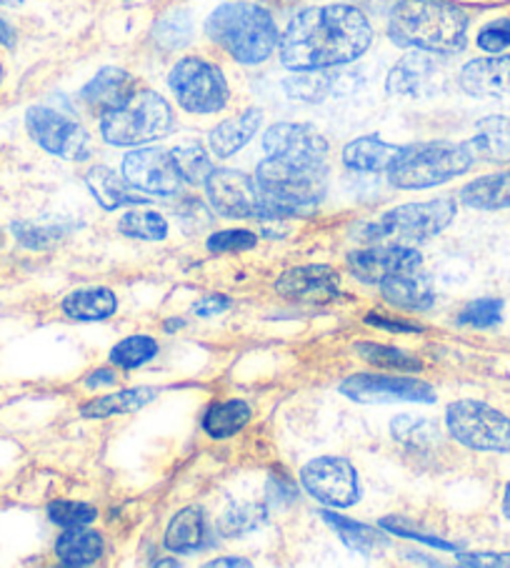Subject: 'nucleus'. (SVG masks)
I'll return each mask as SVG.
<instances>
[{
    "mask_svg": "<svg viewBox=\"0 0 510 568\" xmlns=\"http://www.w3.org/2000/svg\"><path fill=\"white\" fill-rule=\"evenodd\" d=\"M373 28L353 6H316L300 11L280 38V63L290 71H326L368 51Z\"/></svg>",
    "mask_w": 510,
    "mask_h": 568,
    "instance_id": "1",
    "label": "nucleus"
},
{
    "mask_svg": "<svg viewBox=\"0 0 510 568\" xmlns=\"http://www.w3.org/2000/svg\"><path fill=\"white\" fill-rule=\"evenodd\" d=\"M388 36L398 48L456 55L468 41V13L450 0H400Z\"/></svg>",
    "mask_w": 510,
    "mask_h": 568,
    "instance_id": "2",
    "label": "nucleus"
},
{
    "mask_svg": "<svg viewBox=\"0 0 510 568\" xmlns=\"http://www.w3.org/2000/svg\"><path fill=\"white\" fill-rule=\"evenodd\" d=\"M255 183L266 201L263 219H286L298 211H308L323 199L328 185V163L268 155L258 163Z\"/></svg>",
    "mask_w": 510,
    "mask_h": 568,
    "instance_id": "3",
    "label": "nucleus"
},
{
    "mask_svg": "<svg viewBox=\"0 0 510 568\" xmlns=\"http://www.w3.org/2000/svg\"><path fill=\"white\" fill-rule=\"evenodd\" d=\"M205 36L243 65L266 63L280 45L276 21L255 3H223L205 21Z\"/></svg>",
    "mask_w": 510,
    "mask_h": 568,
    "instance_id": "4",
    "label": "nucleus"
},
{
    "mask_svg": "<svg viewBox=\"0 0 510 568\" xmlns=\"http://www.w3.org/2000/svg\"><path fill=\"white\" fill-rule=\"evenodd\" d=\"M476 163L468 143H416L406 145L398 161L390 165L388 179L396 189L420 191L434 189L456 175H463Z\"/></svg>",
    "mask_w": 510,
    "mask_h": 568,
    "instance_id": "5",
    "label": "nucleus"
},
{
    "mask_svg": "<svg viewBox=\"0 0 510 568\" xmlns=\"http://www.w3.org/2000/svg\"><path fill=\"white\" fill-rule=\"evenodd\" d=\"M171 129L173 108L155 91H139L123 108L101 115V135L111 145H143L165 139Z\"/></svg>",
    "mask_w": 510,
    "mask_h": 568,
    "instance_id": "6",
    "label": "nucleus"
},
{
    "mask_svg": "<svg viewBox=\"0 0 510 568\" xmlns=\"http://www.w3.org/2000/svg\"><path fill=\"white\" fill-rule=\"evenodd\" d=\"M456 219V201L453 199H436L426 203H408L398 209L382 213L376 223H368L360 231V241L376 243L380 239H394L396 243L428 241L446 231L450 221Z\"/></svg>",
    "mask_w": 510,
    "mask_h": 568,
    "instance_id": "7",
    "label": "nucleus"
},
{
    "mask_svg": "<svg viewBox=\"0 0 510 568\" xmlns=\"http://www.w3.org/2000/svg\"><path fill=\"white\" fill-rule=\"evenodd\" d=\"M169 85L183 111L195 115L218 113L228 105L231 98V88L221 68L198 55L181 58L171 68Z\"/></svg>",
    "mask_w": 510,
    "mask_h": 568,
    "instance_id": "8",
    "label": "nucleus"
},
{
    "mask_svg": "<svg viewBox=\"0 0 510 568\" xmlns=\"http://www.w3.org/2000/svg\"><path fill=\"white\" fill-rule=\"evenodd\" d=\"M448 434L473 450H510V418L480 400H456L446 410Z\"/></svg>",
    "mask_w": 510,
    "mask_h": 568,
    "instance_id": "9",
    "label": "nucleus"
},
{
    "mask_svg": "<svg viewBox=\"0 0 510 568\" xmlns=\"http://www.w3.org/2000/svg\"><path fill=\"white\" fill-rule=\"evenodd\" d=\"M26 129L31 139L41 145L43 151L65 161H85L91 159V135L85 133L83 125H78L68 115L53 111L48 105H33L26 113Z\"/></svg>",
    "mask_w": 510,
    "mask_h": 568,
    "instance_id": "10",
    "label": "nucleus"
},
{
    "mask_svg": "<svg viewBox=\"0 0 510 568\" xmlns=\"http://www.w3.org/2000/svg\"><path fill=\"white\" fill-rule=\"evenodd\" d=\"M300 481L316 501L330 508H348L360 498L356 466L340 456L313 458L303 466Z\"/></svg>",
    "mask_w": 510,
    "mask_h": 568,
    "instance_id": "11",
    "label": "nucleus"
},
{
    "mask_svg": "<svg viewBox=\"0 0 510 568\" xmlns=\"http://www.w3.org/2000/svg\"><path fill=\"white\" fill-rule=\"evenodd\" d=\"M205 193L215 213L223 219H263L266 201L251 175L231 169H213L205 181Z\"/></svg>",
    "mask_w": 510,
    "mask_h": 568,
    "instance_id": "12",
    "label": "nucleus"
},
{
    "mask_svg": "<svg viewBox=\"0 0 510 568\" xmlns=\"http://www.w3.org/2000/svg\"><path fill=\"white\" fill-rule=\"evenodd\" d=\"M340 394L358 404H390V400H416V404H436V388L426 381L406 376H348L340 384Z\"/></svg>",
    "mask_w": 510,
    "mask_h": 568,
    "instance_id": "13",
    "label": "nucleus"
},
{
    "mask_svg": "<svg viewBox=\"0 0 510 568\" xmlns=\"http://www.w3.org/2000/svg\"><path fill=\"white\" fill-rule=\"evenodd\" d=\"M123 179L143 193L175 195L185 183L171 151L135 149L123 159Z\"/></svg>",
    "mask_w": 510,
    "mask_h": 568,
    "instance_id": "14",
    "label": "nucleus"
},
{
    "mask_svg": "<svg viewBox=\"0 0 510 568\" xmlns=\"http://www.w3.org/2000/svg\"><path fill=\"white\" fill-rule=\"evenodd\" d=\"M440 85H443V65L438 63L436 53L414 51L390 68L386 91L398 98H428L436 95Z\"/></svg>",
    "mask_w": 510,
    "mask_h": 568,
    "instance_id": "15",
    "label": "nucleus"
},
{
    "mask_svg": "<svg viewBox=\"0 0 510 568\" xmlns=\"http://www.w3.org/2000/svg\"><path fill=\"white\" fill-rule=\"evenodd\" d=\"M420 253L406 243H390V246H370L366 251H356L348 256V268L356 273L363 283H380L396 273L418 271Z\"/></svg>",
    "mask_w": 510,
    "mask_h": 568,
    "instance_id": "16",
    "label": "nucleus"
},
{
    "mask_svg": "<svg viewBox=\"0 0 510 568\" xmlns=\"http://www.w3.org/2000/svg\"><path fill=\"white\" fill-rule=\"evenodd\" d=\"M263 151L280 159L326 161L328 143L308 123H276L263 135Z\"/></svg>",
    "mask_w": 510,
    "mask_h": 568,
    "instance_id": "17",
    "label": "nucleus"
},
{
    "mask_svg": "<svg viewBox=\"0 0 510 568\" xmlns=\"http://www.w3.org/2000/svg\"><path fill=\"white\" fill-rule=\"evenodd\" d=\"M276 291L288 301L330 303L340 293V276L330 266H298L283 273Z\"/></svg>",
    "mask_w": 510,
    "mask_h": 568,
    "instance_id": "18",
    "label": "nucleus"
},
{
    "mask_svg": "<svg viewBox=\"0 0 510 568\" xmlns=\"http://www.w3.org/2000/svg\"><path fill=\"white\" fill-rule=\"evenodd\" d=\"M135 93H139V83H135V78L128 71H123V68L108 65L103 71H98L93 81L83 88L81 101L88 108H93L98 115H103L123 108Z\"/></svg>",
    "mask_w": 510,
    "mask_h": 568,
    "instance_id": "19",
    "label": "nucleus"
},
{
    "mask_svg": "<svg viewBox=\"0 0 510 568\" xmlns=\"http://www.w3.org/2000/svg\"><path fill=\"white\" fill-rule=\"evenodd\" d=\"M460 88L473 98H508L510 95V55L476 58L463 65L458 75Z\"/></svg>",
    "mask_w": 510,
    "mask_h": 568,
    "instance_id": "20",
    "label": "nucleus"
},
{
    "mask_svg": "<svg viewBox=\"0 0 510 568\" xmlns=\"http://www.w3.org/2000/svg\"><path fill=\"white\" fill-rule=\"evenodd\" d=\"M382 298L404 311H428L436 303V293L430 281L418 271L396 273L378 283Z\"/></svg>",
    "mask_w": 510,
    "mask_h": 568,
    "instance_id": "21",
    "label": "nucleus"
},
{
    "mask_svg": "<svg viewBox=\"0 0 510 568\" xmlns=\"http://www.w3.org/2000/svg\"><path fill=\"white\" fill-rule=\"evenodd\" d=\"M406 145H394L380 141L378 135H363V139L350 141L346 149H343V163L348 165L350 171L358 173H380L390 171V165L398 161V155L404 153Z\"/></svg>",
    "mask_w": 510,
    "mask_h": 568,
    "instance_id": "22",
    "label": "nucleus"
},
{
    "mask_svg": "<svg viewBox=\"0 0 510 568\" xmlns=\"http://www.w3.org/2000/svg\"><path fill=\"white\" fill-rule=\"evenodd\" d=\"M261 108H248V111L235 115V119L218 123L208 135L211 151L218 155V159H231V155L238 153L243 145L251 143L253 135L261 129Z\"/></svg>",
    "mask_w": 510,
    "mask_h": 568,
    "instance_id": "23",
    "label": "nucleus"
},
{
    "mask_svg": "<svg viewBox=\"0 0 510 568\" xmlns=\"http://www.w3.org/2000/svg\"><path fill=\"white\" fill-rule=\"evenodd\" d=\"M85 183H88V189H91V193L95 195V201L101 203L105 211L123 209V205L149 203V199L141 195L139 189H133L131 183L121 179L115 171L108 169V165H95V169L88 171Z\"/></svg>",
    "mask_w": 510,
    "mask_h": 568,
    "instance_id": "24",
    "label": "nucleus"
},
{
    "mask_svg": "<svg viewBox=\"0 0 510 568\" xmlns=\"http://www.w3.org/2000/svg\"><path fill=\"white\" fill-rule=\"evenodd\" d=\"M205 541H208V518L198 506H188L175 514L165 531V548L173 554L198 551Z\"/></svg>",
    "mask_w": 510,
    "mask_h": 568,
    "instance_id": "25",
    "label": "nucleus"
},
{
    "mask_svg": "<svg viewBox=\"0 0 510 568\" xmlns=\"http://www.w3.org/2000/svg\"><path fill=\"white\" fill-rule=\"evenodd\" d=\"M468 143L476 161H510V119L490 115L476 125V135Z\"/></svg>",
    "mask_w": 510,
    "mask_h": 568,
    "instance_id": "26",
    "label": "nucleus"
},
{
    "mask_svg": "<svg viewBox=\"0 0 510 568\" xmlns=\"http://www.w3.org/2000/svg\"><path fill=\"white\" fill-rule=\"evenodd\" d=\"M323 521H326L333 531L340 536V541L346 544L353 551H358L363 556H380L386 551L388 538L382 536L376 526H366L353 521V518L338 516L336 511H323Z\"/></svg>",
    "mask_w": 510,
    "mask_h": 568,
    "instance_id": "27",
    "label": "nucleus"
},
{
    "mask_svg": "<svg viewBox=\"0 0 510 568\" xmlns=\"http://www.w3.org/2000/svg\"><path fill=\"white\" fill-rule=\"evenodd\" d=\"M460 201H463L468 209L478 211L510 209V171H500L470 181L466 189L460 191Z\"/></svg>",
    "mask_w": 510,
    "mask_h": 568,
    "instance_id": "28",
    "label": "nucleus"
},
{
    "mask_svg": "<svg viewBox=\"0 0 510 568\" xmlns=\"http://www.w3.org/2000/svg\"><path fill=\"white\" fill-rule=\"evenodd\" d=\"M55 556L61 558L63 566L95 564L103 556V538L101 534L88 531L85 526L65 528L55 541Z\"/></svg>",
    "mask_w": 510,
    "mask_h": 568,
    "instance_id": "29",
    "label": "nucleus"
},
{
    "mask_svg": "<svg viewBox=\"0 0 510 568\" xmlns=\"http://www.w3.org/2000/svg\"><path fill=\"white\" fill-rule=\"evenodd\" d=\"M118 311V298L111 288H81L63 301V313L73 321H105Z\"/></svg>",
    "mask_w": 510,
    "mask_h": 568,
    "instance_id": "30",
    "label": "nucleus"
},
{
    "mask_svg": "<svg viewBox=\"0 0 510 568\" xmlns=\"http://www.w3.org/2000/svg\"><path fill=\"white\" fill-rule=\"evenodd\" d=\"M159 396V388H128V390H115L111 396H101L93 398L91 404H85L81 408V414L85 418H108V416H121V414H133V410L143 408L145 404Z\"/></svg>",
    "mask_w": 510,
    "mask_h": 568,
    "instance_id": "31",
    "label": "nucleus"
},
{
    "mask_svg": "<svg viewBox=\"0 0 510 568\" xmlns=\"http://www.w3.org/2000/svg\"><path fill=\"white\" fill-rule=\"evenodd\" d=\"M251 420V406L245 400H223L203 418V428L211 438H231Z\"/></svg>",
    "mask_w": 510,
    "mask_h": 568,
    "instance_id": "32",
    "label": "nucleus"
},
{
    "mask_svg": "<svg viewBox=\"0 0 510 568\" xmlns=\"http://www.w3.org/2000/svg\"><path fill=\"white\" fill-rule=\"evenodd\" d=\"M118 231L128 239L139 241H163L169 236V221L163 219L159 211H128L121 221H118Z\"/></svg>",
    "mask_w": 510,
    "mask_h": 568,
    "instance_id": "33",
    "label": "nucleus"
},
{
    "mask_svg": "<svg viewBox=\"0 0 510 568\" xmlns=\"http://www.w3.org/2000/svg\"><path fill=\"white\" fill-rule=\"evenodd\" d=\"M171 153H173L175 165H178L181 179L185 183L205 185V181H208V175L213 171V161H211V155L203 151V145L181 143V145H175Z\"/></svg>",
    "mask_w": 510,
    "mask_h": 568,
    "instance_id": "34",
    "label": "nucleus"
},
{
    "mask_svg": "<svg viewBox=\"0 0 510 568\" xmlns=\"http://www.w3.org/2000/svg\"><path fill=\"white\" fill-rule=\"evenodd\" d=\"M356 354L368 361V364L388 371H404V374H416V371L424 368V364L416 356L406 354V351L394 348V346H380V344H356Z\"/></svg>",
    "mask_w": 510,
    "mask_h": 568,
    "instance_id": "35",
    "label": "nucleus"
},
{
    "mask_svg": "<svg viewBox=\"0 0 510 568\" xmlns=\"http://www.w3.org/2000/svg\"><path fill=\"white\" fill-rule=\"evenodd\" d=\"M159 356V344L151 336H131L111 351V361L118 368H141Z\"/></svg>",
    "mask_w": 510,
    "mask_h": 568,
    "instance_id": "36",
    "label": "nucleus"
},
{
    "mask_svg": "<svg viewBox=\"0 0 510 568\" xmlns=\"http://www.w3.org/2000/svg\"><path fill=\"white\" fill-rule=\"evenodd\" d=\"M191 33H193V23H191V16L185 11H171L165 13L159 23L153 28V38L155 43L169 48H183L191 43Z\"/></svg>",
    "mask_w": 510,
    "mask_h": 568,
    "instance_id": "37",
    "label": "nucleus"
},
{
    "mask_svg": "<svg viewBox=\"0 0 510 568\" xmlns=\"http://www.w3.org/2000/svg\"><path fill=\"white\" fill-rule=\"evenodd\" d=\"M438 428L424 418L400 416L394 420V438H398L400 444H406L410 448H426L434 444Z\"/></svg>",
    "mask_w": 510,
    "mask_h": 568,
    "instance_id": "38",
    "label": "nucleus"
},
{
    "mask_svg": "<svg viewBox=\"0 0 510 568\" xmlns=\"http://www.w3.org/2000/svg\"><path fill=\"white\" fill-rule=\"evenodd\" d=\"M95 516H98L95 506L83 504V501H53L48 506V518L61 528L88 526L95 521Z\"/></svg>",
    "mask_w": 510,
    "mask_h": 568,
    "instance_id": "39",
    "label": "nucleus"
},
{
    "mask_svg": "<svg viewBox=\"0 0 510 568\" xmlns=\"http://www.w3.org/2000/svg\"><path fill=\"white\" fill-rule=\"evenodd\" d=\"M500 318H503V301L478 298L460 311L458 323H463V326H473V328H490L496 326V323H500Z\"/></svg>",
    "mask_w": 510,
    "mask_h": 568,
    "instance_id": "40",
    "label": "nucleus"
},
{
    "mask_svg": "<svg viewBox=\"0 0 510 568\" xmlns=\"http://www.w3.org/2000/svg\"><path fill=\"white\" fill-rule=\"evenodd\" d=\"M266 521V511L261 506H238L223 516L221 531L225 536H243Z\"/></svg>",
    "mask_w": 510,
    "mask_h": 568,
    "instance_id": "41",
    "label": "nucleus"
},
{
    "mask_svg": "<svg viewBox=\"0 0 510 568\" xmlns=\"http://www.w3.org/2000/svg\"><path fill=\"white\" fill-rule=\"evenodd\" d=\"M313 75H298L286 81V91L293 98H300V101H320L323 95H328L333 78L323 75L320 71H308Z\"/></svg>",
    "mask_w": 510,
    "mask_h": 568,
    "instance_id": "42",
    "label": "nucleus"
},
{
    "mask_svg": "<svg viewBox=\"0 0 510 568\" xmlns=\"http://www.w3.org/2000/svg\"><path fill=\"white\" fill-rule=\"evenodd\" d=\"M476 43L486 53H503L506 48H510V18H498V21L486 23L480 28Z\"/></svg>",
    "mask_w": 510,
    "mask_h": 568,
    "instance_id": "43",
    "label": "nucleus"
},
{
    "mask_svg": "<svg viewBox=\"0 0 510 568\" xmlns=\"http://www.w3.org/2000/svg\"><path fill=\"white\" fill-rule=\"evenodd\" d=\"M258 239L251 231H221L208 239L211 253H233V251H251Z\"/></svg>",
    "mask_w": 510,
    "mask_h": 568,
    "instance_id": "44",
    "label": "nucleus"
},
{
    "mask_svg": "<svg viewBox=\"0 0 510 568\" xmlns=\"http://www.w3.org/2000/svg\"><path fill=\"white\" fill-rule=\"evenodd\" d=\"M380 528H388V531H390V534H396V536L416 538V541H424V544H428V546L443 548V551H456V546H453V544H448V541H443V538H438V536H428V534H420V531H416V528L410 526V524L406 521V518L388 516V518H382V521H380Z\"/></svg>",
    "mask_w": 510,
    "mask_h": 568,
    "instance_id": "45",
    "label": "nucleus"
},
{
    "mask_svg": "<svg viewBox=\"0 0 510 568\" xmlns=\"http://www.w3.org/2000/svg\"><path fill=\"white\" fill-rule=\"evenodd\" d=\"M16 239L28 248H45L58 239V231L51 229H38L33 223H13Z\"/></svg>",
    "mask_w": 510,
    "mask_h": 568,
    "instance_id": "46",
    "label": "nucleus"
},
{
    "mask_svg": "<svg viewBox=\"0 0 510 568\" xmlns=\"http://www.w3.org/2000/svg\"><path fill=\"white\" fill-rule=\"evenodd\" d=\"M458 564L476 568H510V554H463L458 558Z\"/></svg>",
    "mask_w": 510,
    "mask_h": 568,
    "instance_id": "47",
    "label": "nucleus"
},
{
    "mask_svg": "<svg viewBox=\"0 0 510 568\" xmlns=\"http://www.w3.org/2000/svg\"><path fill=\"white\" fill-rule=\"evenodd\" d=\"M228 308H231V298H228V296H221V293H213V296H203V298L193 306V311L198 313V316H203V318L218 316V313L228 311Z\"/></svg>",
    "mask_w": 510,
    "mask_h": 568,
    "instance_id": "48",
    "label": "nucleus"
},
{
    "mask_svg": "<svg viewBox=\"0 0 510 568\" xmlns=\"http://www.w3.org/2000/svg\"><path fill=\"white\" fill-rule=\"evenodd\" d=\"M368 326H376V328H386V331H396V333H416V331H424L418 326V323H408V321H390L386 316H380V313H368L366 316Z\"/></svg>",
    "mask_w": 510,
    "mask_h": 568,
    "instance_id": "49",
    "label": "nucleus"
},
{
    "mask_svg": "<svg viewBox=\"0 0 510 568\" xmlns=\"http://www.w3.org/2000/svg\"><path fill=\"white\" fill-rule=\"evenodd\" d=\"M115 378H118L115 371H111V368H98V371H93L91 376L85 378V386H88V388L113 386V384H115Z\"/></svg>",
    "mask_w": 510,
    "mask_h": 568,
    "instance_id": "50",
    "label": "nucleus"
},
{
    "mask_svg": "<svg viewBox=\"0 0 510 568\" xmlns=\"http://www.w3.org/2000/svg\"><path fill=\"white\" fill-rule=\"evenodd\" d=\"M0 43H3L6 48H13V43H16V33H13V28L8 26L3 18H0Z\"/></svg>",
    "mask_w": 510,
    "mask_h": 568,
    "instance_id": "51",
    "label": "nucleus"
},
{
    "mask_svg": "<svg viewBox=\"0 0 510 568\" xmlns=\"http://www.w3.org/2000/svg\"><path fill=\"white\" fill-rule=\"evenodd\" d=\"M221 566H243V568H248L251 561H245V558H215V561H208V568H221Z\"/></svg>",
    "mask_w": 510,
    "mask_h": 568,
    "instance_id": "52",
    "label": "nucleus"
},
{
    "mask_svg": "<svg viewBox=\"0 0 510 568\" xmlns=\"http://www.w3.org/2000/svg\"><path fill=\"white\" fill-rule=\"evenodd\" d=\"M26 3L28 0H0V6H6V8H21Z\"/></svg>",
    "mask_w": 510,
    "mask_h": 568,
    "instance_id": "53",
    "label": "nucleus"
},
{
    "mask_svg": "<svg viewBox=\"0 0 510 568\" xmlns=\"http://www.w3.org/2000/svg\"><path fill=\"white\" fill-rule=\"evenodd\" d=\"M503 514L510 518V484H508L506 496H503Z\"/></svg>",
    "mask_w": 510,
    "mask_h": 568,
    "instance_id": "54",
    "label": "nucleus"
},
{
    "mask_svg": "<svg viewBox=\"0 0 510 568\" xmlns=\"http://www.w3.org/2000/svg\"><path fill=\"white\" fill-rule=\"evenodd\" d=\"M181 326H183V321H169V323H165V331H175Z\"/></svg>",
    "mask_w": 510,
    "mask_h": 568,
    "instance_id": "55",
    "label": "nucleus"
},
{
    "mask_svg": "<svg viewBox=\"0 0 510 568\" xmlns=\"http://www.w3.org/2000/svg\"><path fill=\"white\" fill-rule=\"evenodd\" d=\"M155 566H178V564H175V558H171V561H155Z\"/></svg>",
    "mask_w": 510,
    "mask_h": 568,
    "instance_id": "56",
    "label": "nucleus"
},
{
    "mask_svg": "<svg viewBox=\"0 0 510 568\" xmlns=\"http://www.w3.org/2000/svg\"><path fill=\"white\" fill-rule=\"evenodd\" d=\"M3 75H6V71H3V63H0V85H3Z\"/></svg>",
    "mask_w": 510,
    "mask_h": 568,
    "instance_id": "57",
    "label": "nucleus"
},
{
    "mask_svg": "<svg viewBox=\"0 0 510 568\" xmlns=\"http://www.w3.org/2000/svg\"><path fill=\"white\" fill-rule=\"evenodd\" d=\"M0 243H3V231H0Z\"/></svg>",
    "mask_w": 510,
    "mask_h": 568,
    "instance_id": "58",
    "label": "nucleus"
}]
</instances>
